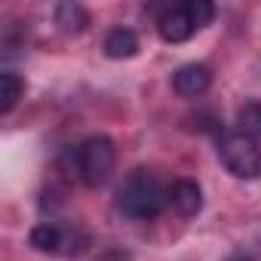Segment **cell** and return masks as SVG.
<instances>
[{
	"mask_svg": "<svg viewBox=\"0 0 261 261\" xmlns=\"http://www.w3.org/2000/svg\"><path fill=\"white\" fill-rule=\"evenodd\" d=\"M77 175L86 188H98L111 178L114 172V163H117V151H114V142L108 136H92L86 139L77 151Z\"/></svg>",
	"mask_w": 261,
	"mask_h": 261,
	"instance_id": "cell-3",
	"label": "cell"
},
{
	"mask_svg": "<svg viewBox=\"0 0 261 261\" xmlns=\"http://www.w3.org/2000/svg\"><path fill=\"white\" fill-rule=\"evenodd\" d=\"M139 53V37L129 28H114L105 37V56L108 59H133Z\"/></svg>",
	"mask_w": 261,
	"mask_h": 261,
	"instance_id": "cell-7",
	"label": "cell"
},
{
	"mask_svg": "<svg viewBox=\"0 0 261 261\" xmlns=\"http://www.w3.org/2000/svg\"><path fill=\"white\" fill-rule=\"evenodd\" d=\"M22 89H25V86H22V77H19V74H13V71H4V74H0V114H10V111L16 108Z\"/></svg>",
	"mask_w": 261,
	"mask_h": 261,
	"instance_id": "cell-11",
	"label": "cell"
},
{
	"mask_svg": "<svg viewBox=\"0 0 261 261\" xmlns=\"http://www.w3.org/2000/svg\"><path fill=\"white\" fill-rule=\"evenodd\" d=\"M31 246L37 249V252H49V255H56V252H62V246H65V233L56 227V224H49V221H43V224H37L34 230H31Z\"/></svg>",
	"mask_w": 261,
	"mask_h": 261,
	"instance_id": "cell-10",
	"label": "cell"
},
{
	"mask_svg": "<svg viewBox=\"0 0 261 261\" xmlns=\"http://www.w3.org/2000/svg\"><path fill=\"white\" fill-rule=\"evenodd\" d=\"M212 86V71L200 62H191V65H181L175 74H172V89L181 95V98H200L206 95Z\"/></svg>",
	"mask_w": 261,
	"mask_h": 261,
	"instance_id": "cell-5",
	"label": "cell"
},
{
	"mask_svg": "<svg viewBox=\"0 0 261 261\" xmlns=\"http://www.w3.org/2000/svg\"><path fill=\"white\" fill-rule=\"evenodd\" d=\"M230 261H249V258H246V255H233Z\"/></svg>",
	"mask_w": 261,
	"mask_h": 261,
	"instance_id": "cell-13",
	"label": "cell"
},
{
	"mask_svg": "<svg viewBox=\"0 0 261 261\" xmlns=\"http://www.w3.org/2000/svg\"><path fill=\"white\" fill-rule=\"evenodd\" d=\"M237 133H243L261 145V101L249 98L237 108Z\"/></svg>",
	"mask_w": 261,
	"mask_h": 261,
	"instance_id": "cell-8",
	"label": "cell"
},
{
	"mask_svg": "<svg viewBox=\"0 0 261 261\" xmlns=\"http://www.w3.org/2000/svg\"><path fill=\"white\" fill-rule=\"evenodd\" d=\"M157 31L166 43H185L188 37H194L200 28L191 16V7L188 4H178V7H169L160 19H157Z\"/></svg>",
	"mask_w": 261,
	"mask_h": 261,
	"instance_id": "cell-4",
	"label": "cell"
},
{
	"mask_svg": "<svg viewBox=\"0 0 261 261\" xmlns=\"http://www.w3.org/2000/svg\"><path fill=\"white\" fill-rule=\"evenodd\" d=\"M166 203H169V188L163 185V178L154 169L129 172L117 191V209L126 218H136V221L157 218Z\"/></svg>",
	"mask_w": 261,
	"mask_h": 261,
	"instance_id": "cell-1",
	"label": "cell"
},
{
	"mask_svg": "<svg viewBox=\"0 0 261 261\" xmlns=\"http://www.w3.org/2000/svg\"><path fill=\"white\" fill-rule=\"evenodd\" d=\"M56 25H59L62 31H68V34H80V31L89 25V13H86V7L65 0V4L56 7Z\"/></svg>",
	"mask_w": 261,
	"mask_h": 261,
	"instance_id": "cell-9",
	"label": "cell"
},
{
	"mask_svg": "<svg viewBox=\"0 0 261 261\" xmlns=\"http://www.w3.org/2000/svg\"><path fill=\"white\" fill-rule=\"evenodd\" d=\"M218 160L233 178H258L261 175V145L252 142L249 136L237 133V129L218 136Z\"/></svg>",
	"mask_w": 261,
	"mask_h": 261,
	"instance_id": "cell-2",
	"label": "cell"
},
{
	"mask_svg": "<svg viewBox=\"0 0 261 261\" xmlns=\"http://www.w3.org/2000/svg\"><path fill=\"white\" fill-rule=\"evenodd\" d=\"M169 203L175 206L178 215L191 218V215H197V212L203 209V191H200L197 181L178 178V181H172V188H169Z\"/></svg>",
	"mask_w": 261,
	"mask_h": 261,
	"instance_id": "cell-6",
	"label": "cell"
},
{
	"mask_svg": "<svg viewBox=\"0 0 261 261\" xmlns=\"http://www.w3.org/2000/svg\"><path fill=\"white\" fill-rule=\"evenodd\" d=\"M188 7H191V16L197 22V28H206L215 16V7L209 4V0H188Z\"/></svg>",
	"mask_w": 261,
	"mask_h": 261,
	"instance_id": "cell-12",
	"label": "cell"
}]
</instances>
